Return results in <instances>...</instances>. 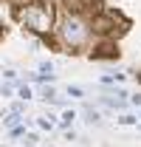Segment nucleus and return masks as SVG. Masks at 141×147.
<instances>
[{
    "label": "nucleus",
    "mask_w": 141,
    "mask_h": 147,
    "mask_svg": "<svg viewBox=\"0 0 141 147\" xmlns=\"http://www.w3.org/2000/svg\"><path fill=\"white\" fill-rule=\"evenodd\" d=\"M23 23L34 34H48L54 28V6L45 0H31L23 9Z\"/></svg>",
    "instance_id": "f257e3e1"
},
{
    "label": "nucleus",
    "mask_w": 141,
    "mask_h": 147,
    "mask_svg": "<svg viewBox=\"0 0 141 147\" xmlns=\"http://www.w3.org/2000/svg\"><path fill=\"white\" fill-rule=\"evenodd\" d=\"M73 119H76V113H73V110H65V113H62V119H59V122H62V125H65V127H68L70 122H73Z\"/></svg>",
    "instance_id": "39448f33"
},
{
    "label": "nucleus",
    "mask_w": 141,
    "mask_h": 147,
    "mask_svg": "<svg viewBox=\"0 0 141 147\" xmlns=\"http://www.w3.org/2000/svg\"><path fill=\"white\" fill-rule=\"evenodd\" d=\"M93 28H96V31H102V34H105V31H110V20H105V17H99V20H93Z\"/></svg>",
    "instance_id": "7ed1b4c3"
},
{
    "label": "nucleus",
    "mask_w": 141,
    "mask_h": 147,
    "mask_svg": "<svg viewBox=\"0 0 141 147\" xmlns=\"http://www.w3.org/2000/svg\"><path fill=\"white\" fill-rule=\"evenodd\" d=\"M68 93H70V96H82V88H76V85H70V88H68Z\"/></svg>",
    "instance_id": "6e6552de"
},
{
    "label": "nucleus",
    "mask_w": 141,
    "mask_h": 147,
    "mask_svg": "<svg viewBox=\"0 0 141 147\" xmlns=\"http://www.w3.org/2000/svg\"><path fill=\"white\" fill-rule=\"evenodd\" d=\"M37 125H40V127H42V130H51V127H54V122H51V116H48V119H40V122H37Z\"/></svg>",
    "instance_id": "423d86ee"
},
{
    "label": "nucleus",
    "mask_w": 141,
    "mask_h": 147,
    "mask_svg": "<svg viewBox=\"0 0 141 147\" xmlns=\"http://www.w3.org/2000/svg\"><path fill=\"white\" fill-rule=\"evenodd\" d=\"M85 122H88V125H102V119H99L96 110H85Z\"/></svg>",
    "instance_id": "20e7f679"
},
{
    "label": "nucleus",
    "mask_w": 141,
    "mask_h": 147,
    "mask_svg": "<svg viewBox=\"0 0 141 147\" xmlns=\"http://www.w3.org/2000/svg\"><path fill=\"white\" fill-rule=\"evenodd\" d=\"M23 144H26V147H34V144H37V136H26V142H23Z\"/></svg>",
    "instance_id": "0eeeda50"
},
{
    "label": "nucleus",
    "mask_w": 141,
    "mask_h": 147,
    "mask_svg": "<svg viewBox=\"0 0 141 147\" xmlns=\"http://www.w3.org/2000/svg\"><path fill=\"white\" fill-rule=\"evenodd\" d=\"M62 40L68 42L70 48H82V45L88 42V26L76 17V14H70V17L62 23Z\"/></svg>",
    "instance_id": "f03ea898"
},
{
    "label": "nucleus",
    "mask_w": 141,
    "mask_h": 147,
    "mask_svg": "<svg viewBox=\"0 0 141 147\" xmlns=\"http://www.w3.org/2000/svg\"><path fill=\"white\" fill-rule=\"evenodd\" d=\"M20 96H23V99H31V91H28V88L23 85V88H20Z\"/></svg>",
    "instance_id": "1a4fd4ad"
}]
</instances>
